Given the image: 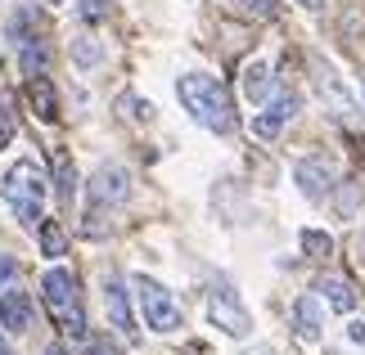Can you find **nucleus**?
I'll return each mask as SVG.
<instances>
[{"label":"nucleus","instance_id":"nucleus-1","mask_svg":"<svg viewBox=\"0 0 365 355\" xmlns=\"http://www.w3.org/2000/svg\"><path fill=\"white\" fill-rule=\"evenodd\" d=\"M176 95H180V104H185V112L199 126H207V131H217V135H226L230 126H235V99L230 90L221 86L217 77H207V73H185L176 81Z\"/></svg>","mask_w":365,"mask_h":355},{"label":"nucleus","instance_id":"nucleus-2","mask_svg":"<svg viewBox=\"0 0 365 355\" xmlns=\"http://www.w3.org/2000/svg\"><path fill=\"white\" fill-rule=\"evenodd\" d=\"M5 203H9V211L19 216L27 230H36L41 221H46V194H50V180H46V171L32 162V158H19L5 171Z\"/></svg>","mask_w":365,"mask_h":355},{"label":"nucleus","instance_id":"nucleus-3","mask_svg":"<svg viewBox=\"0 0 365 355\" xmlns=\"http://www.w3.org/2000/svg\"><path fill=\"white\" fill-rule=\"evenodd\" d=\"M41 297H46V310L54 315V324L68 333V337H86V315H81V297H77V279L73 270L63 265H50L41 275Z\"/></svg>","mask_w":365,"mask_h":355},{"label":"nucleus","instance_id":"nucleus-4","mask_svg":"<svg viewBox=\"0 0 365 355\" xmlns=\"http://www.w3.org/2000/svg\"><path fill=\"white\" fill-rule=\"evenodd\" d=\"M131 288H135L140 315H145V324H149L153 333H180V324H185V315H180L176 297L167 292L158 279H149V275H135V279H131Z\"/></svg>","mask_w":365,"mask_h":355},{"label":"nucleus","instance_id":"nucleus-5","mask_svg":"<svg viewBox=\"0 0 365 355\" xmlns=\"http://www.w3.org/2000/svg\"><path fill=\"white\" fill-rule=\"evenodd\" d=\"M207 319H212L226 337H248V333H252V315H248V306L240 302V292H235L226 279H217V283H212V292H207Z\"/></svg>","mask_w":365,"mask_h":355},{"label":"nucleus","instance_id":"nucleus-6","mask_svg":"<svg viewBox=\"0 0 365 355\" xmlns=\"http://www.w3.org/2000/svg\"><path fill=\"white\" fill-rule=\"evenodd\" d=\"M293 184H298V194L307 203H325L334 194V184H339V162L325 158V153H312V158L293 162Z\"/></svg>","mask_w":365,"mask_h":355},{"label":"nucleus","instance_id":"nucleus-7","mask_svg":"<svg viewBox=\"0 0 365 355\" xmlns=\"http://www.w3.org/2000/svg\"><path fill=\"white\" fill-rule=\"evenodd\" d=\"M86 194H91V211H86V216H100L104 207H122L126 198H131V171L118 166V162H104L100 171L91 176Z\"/></svg>","mask_w":365,"mask_h":355},{"label":"nucleus","instance_id":"nucleus-8","mask_svg":"<svg viewBox=\"0 0 365 355\" xmlns=\"http://www.w3.org/2000/svg\"><path fill=\"white\" fill-rule=\"evenodd\" d=\"M298 117V95L293 90H279V95H271L262 104V112L252 117V135L257 139H279V131Z\"/></svg>","mask_w":365,"mask_h":355},{"label":"nucleus","instance_id":"nucleus-9","mask_svg":"<svg viewBox=\"0 0 365 355\" xmlns=\"http://www.w3.org/2000/svg\"><path fill=\"white\" fill-rule=\"evenodd\" d=\"M104 310H108V324H113L126 342H135L140 329H135V315H131V297H126L118 275H104Z\"/></svg>","mask_w":365,"mask_h":355},{"label":"nucleus","instance_id":"nucleus-10","mask_svg":"<svg viewBox=\"0 0 365 355\" xmlns=\"http://www.w3.org/2000/svg\"><path fill=\"white\" fill-rule=\"evenodd\" d=\"M312 68H316V90H320V99L339 112V117H347V112H356V104H352V95H347V86L339 77H334V68L325 63V59H312Z\"/></svg>","mask_w":365,"mask_h":355},{"label":"nucleus","instance_id":"nucleus-11","mask_svg":"<svg viewBox=\"0 0 365 355\" xmlns=\"http://www.w3.org/2000/svg\"><path fill=\"white\" fill-rule=\"evenodd\" d=\"M293 333H298L302 342H320L325 315H320V297L316 292H302L298 302H293Z\"/></svg>","mask_w":365,"mask_h":355},{"label":"nucleus","instance_id":"nucleus-12","mask_svg":"<svg viewBox=\"0 0 365 355\" xmlns=\"http://www.w3.org/2000/svg\"><path fill=\"white\" fill-rule=\"evenodd\" d=\"M0 324H5L9 333H27L32 329V297L19 292V288L0 292Z\"/></svg>","mask_w":365,"mask_h":355},{"label":"nucleus","instance_id":"nucleus-13","mask_svg":"<svg viewBox=\"0 0 365 355\" xmlns=\"http://www.w3.org/2000/svg\"><path fill=\"white\" fill-rule=\"evenodd\" d=\"M316 292L325 297V302H329L334 310H339V315H352V310L361 306L356 288H352L347 279H339V275H320V279H316Z\"/></svg>","mask_w":365,"mask_h":355},{"label":"nucleus","instance_id":"nucleus-14","mask_svg":"<svg viewBox=\"0 0 365 355\" xmlns=\"http://www.w3.org/2000/svg\"><path fill=\"white\" fill-rule=\"evenodd\" d=\"M27 104H32V112L41 122H59V95H54L50 77H27Z\"/></svg>","mask_w":365,"mask_h":355},{"label":"nucleus","instance_id":"nucleus-15","mask_svg":"<svg viewBox=\"0 0 365 355\" xmlns=\"http://www.w3.org/2000/svg\"><path fill=\"white\" fill-rule=\"evenodd\" d=\"M271 95H275V77H271V63L252 59V63L244 68V99H248V104H266Z\"/></svg>","mask_w":365,"mask_h":355},{"label":"nucleus","instance_id":"nucleus-16","mask_svg":"<svg viewBox=\"0 0 365 355\" xmlns=\"http://www.w3.org/2000/svg\"><path fill=\"white\" fill-rule=\"evenodd\" d=\"M54 194H59L63 207L77 198V166H73V158H68L63 149H54Z\"/></svg>","mask_w":365,"mask_h":355},{"label":"nucleus","instance_id":"nucleus-17","mask_svg":"<svg viewBox=\"0 0 365 355\" xmlns=\"http://www.w3.org/2000/svg\"><path fill=\"white\" fill-rule=\"evenodd\" d=\"M46 63H50L46 41H41V36H27V41H23V54H19L23 77H41V73H46Z\"/></svg>","mask_w":365,"mask_h":355},{"label":"nucleus","instance_id":"nucleus-18","mask_svg":"<svg viewBox=\"0 0 365 355\" xmlns=\"http://www.w3.org/2000/svg\"><path fill=\"white\" fill-rule=\"evenodd\" d=\"M73 63L81 68V73L100 68V63H104V46H100L95 36H77V41H73Z\"/></svg>","mask_w":365,"mask_h":355},{"label":"nucleus","instance_id":"nucleus-19","mask_svg":"<svg viewBox=\"0 0 365 355\" xmlns=\"http://www.w3.org/2000/svg\"><path fill=\"white\" fill-rule=\"evenodd\" d=\"M41 252H46V257H63L68 252V238L59 230V221H41Z\"/></svg>","mask_w":365,"mask_h":355},{"label":"nucleus","instance_id":"nucleus-20","mask_svg":"<svg viewBox=\"0 0 365 355\" xmlns=\"http://www.w3.org/2000/svg\"><path fill=\"white\" fill-rule=\"evenodd\" d=\"M118 108H122L131 122H140V126L153 122V104H149V99H140V95H122V99H118Z\"/></svg>","mask_w":365,"mask_h":355},{"label":"nucleus","instance_id":"nucleus-21","mask_svg":"<svg viewBox=\"0 0 365 355\" xmlns=\"http://www.w3.org/2000/svg\"><path fill=\"white\" fill-rule=\"evenodd\" d=\"M302 252H307V257H329V252H334V238L325 230H302Z\"/></svg>","mask_w":365,"mask_h":355},{"label":"nucleus","instance_id":"nucleus-22","mask_svg":"<svg viewBox=\"0 0 365 355\" xmlns=\"http://www.w3.org/2000/svg\"><path fill=\"white\" fill-rule=\"evenodd\" d=\"M77 14L81 23H104L113 14V0H77Z\"/></svg>","mask_w":365,"mask_h":355},{"label":"nucleus","instance_id":"nucleus-23","mask_svg":"<svg viewBox=\"0 0 365 355\" xmlns=\"http://www.w3.org/2000/svg\"><path fill=\"white\" fill-rule=\"evenodd\" d=\"M235 5H240L248 18H275L279 14V0H235Z\"/></svg>","mask_w":365,"mask_h":355},{"label":"nucleus","instance_id":"nucleus-24","mask_svg":"<svg viewBox=\"0 0 365 355\" xmlns=\"http://www.w3.org/2000/svg\"><path fill=\"white\" fill-rule=\"evenodd\" d=\"M14 144V112H9V95H0V149Z\"/></svg>","mask_w":365,"mask_h":355},{"label":"nucleus","instance_id":"nucleus-25","mask_svg":"<svg viewBox=\"0 0 365 355\" xmlns=\"http://www.w3.org/2000/svg\"><path fill=\"white\" fill-rule=\"evenodd\" d=\"M19 279V261L14 257H0V283H14Z\"/></svg>","mask_w":365,"mask_h":355},{"label":"nucleus","instance_id":"nucleus-26","mask_svg":"<svg viewBox=\"0 0 365 355\" xmlns=\"http://www.w3.org/2000/svg\"><path fill=\"white\" fill-rule=\"evenodd\" d=\"M86 355H118V351H113V346H108V342H100V337H95V342L86 346Z\"/></svg>","mask_w":365,"mask_h":355},{"label":"nucleus","instance_id":"nucleus-27","mask_svg":"<svg viewBox=\"0 0 365 355\" xmlns=\"http://www.w3.org/2000/svg\"><path fill=\"white\" fill-rule=\"evenodd\" d=\"M347 333H352V342L365 346V319H352V329H347Z\"/></svg>","mask_w":365,"mask_h":355},{"label":"nucleus","instance_id":"nucleus-28","mask_svg":"<svg viewBox=\"0 0 365 355\" xmlns=\"http://www.w3.org/2000/svg\"><path fill=\"white\" fill-rule=\"evenodd\" d=\"M298 5H302V9H312V14H320V9H325V0H298Z\"/></svg>","mask_w":365,"mask_h":355},{"label":"nucleus","instance_id":"nucleus-29","mask_svg":"<svg viewBox=\"0 0 365 355\" xmlns=\"http://www.w3.org/2000/svg\"><path fill=\"white\" fill-rule=\"evenodd\" d=\"M46 355H68V346H59V342H54V346H46Z\"/></svg>","mask_w":365,"mask_h":355},{"label":"nucleus","instance_id":"nucleus-30","mask_svg":"<svg viewBox=\"0 0 365 355\" xmlns=\"http://www.w3.org/2000/svg\"><path fill=\"white\" fill-rule=\"evenodd\" d=\"M248 355H275V346H257V351H248Z\"/></svg>","mask_w":365,"mask_h":355},{"label":"nucleus","instance_id":"nucleus-31","mask_svg":"<svg viewBox=\"0 0 365 355\" xmlns=\"http://www.w3.org/2000/svg\"><path fill=\"white\" fill-rule=\"evenodd\" d=\"M356 252H361V261H365V230H361V238H356Z\"/></svg>","mask_w":365,"mask_h":355},{"label":"nucleus","instance_id":"nucleus-32","mask_svg":"<svg viewBox=\"0 0 365 355\" xmlns=\"http://www.w3.org/2000/svg\"><path fill=\"white\" fill-rule=\"evenodd\" d=\"M0 355H14V351H9V342H5V337H0Z\"/></svg>","mask_w":365,"mask_h":355},{"label":"nucleus","instance_id":"nucleus-33","mask_svg":"<svg viewBox=\"0 0 365 355\" xmlns=\"http://www.w3.org/2000/svg\"><path fill=\"white\" fill-rule=\"evenodd\" d=\"M361 104H365V77H361Z\"/></svg>","mask_w":365,"mask_h":355},{"label":"nucleus","instance_id":"nucleus-34","mask_svg":"<svg viewBox=\"0 0 365 355\" xmlns=\"http://www.w3.org/2000/svg\"><path fill=\"white\" fill-rule=\"evenodd\" d=\"M50 5H59V0H50Z\"/></svg>","mask_w":365,"mask_h":355}]
</instances>
